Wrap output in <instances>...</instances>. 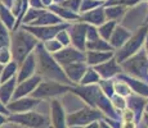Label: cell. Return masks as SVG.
<instances>
[{"label": "cell", "mask_w": 148, "mask_h": 128, "mask_svg": "<svg viewBox=\"0 0 148 128\" xmlns=\"http://www.w3.org/2000/svg\"><path fill=\"white\" fill-rule=\"evenodd\" d=\"M7 122H8V116L0 113V126H3V124L7 123Z\"/></svg>", "instance_id": "cell-51"}, {"label": "cell", "mask_w": 148, "mask_h": 128, "mask_svg": "<svg viewBox=\"0 0 148 128\" xmlns=\"http://www.w3.org/2000/svg\"><path fill=\"white\" fill-rule=\"evenodd\" d=\"M117 77L129 85V87L132 89L133 93H136V95L142 96V98L148 99V82H144V81L138 79V78H134V77H130V76L125 74V73H120Z\"/></svg>", "instance_id": "cell-18"}, {"label": "cell", "mask_w": 148, "mask_h": 128, "mask_svg": "<svg viewBox=\"0 0 148 128\" xmlns=\"http://www.w3.org/2000/svg\"><path fill=\"white\" fill-rule=\"evenodd\" d=\"M120 119L122 122H135V114L133 113V110L126 108L120 113Z\"/></svg>", "instance_id": "cell-42"}, {"label": "cell", "mask_w": 148, "mask_h": 128, "mask_svg": "<svg viewBox=\"0 0 148 128\" xmlns=\"http://www.w3.org/2000/svg\"><path fill=\"white\" fill-rule=\"evenodd\" d=\"M140 1H147L148 3V0H140Z\"/></svg>", "instance_id": "cell-59"}, {"label": "cell", "mask_w": 148, "mask_h": 128, "mask_svg": "<svg viewBox=\"0 0 148 128\" xmlns=\"http://www.w3.org/2000/svg\"><path fill=\"white\" fill-rule=\"evenodd\" d=\"M42 45H44V47H45V50L48 51V53H50V54H54V53H57V51H59L62 49V45H61V42L58 41L56 37L54 39H50V40H47V41H44L42 42Z\"/></svg>", "instance_id": "cell-37"}, {"label": "cell", "mask_w": 148, "mask_h": 128, "mask_svg": "<svg viewBox=\"0 0 148 128\" xmlns=\"http://www.w3.org/2000/svg\"><path fill=\"white\" fill-rule=\"evenodd\" d=\"M56 39L61 42V45L63 47L64 46H70V45H71V39H70V35H68L67 28H66V30L59 31V32L56 35Z\"/></svg>", "instance_id": "cell-39"}, {"label": "cell", "mask_w": 148, "mask_h": 128, "mask_svg": "<svg viewBox=\"0 0 148 128\" xmlns=\"http://www.w3.org/2000/svg\"><path fill=\"white\" fill-rule=\"evenodd\" d=\"M120 128H136V123L135 122H122L121 121Z\"/></svg>", "instance_id": "cell-45"}, {"label": "cell", "mask_w": 148, "mask_h": 128, "mask_svg": "<svg viewBox=\"0 0 148 128\" xmlns=\"http://www.w3.org/2000/svg\"><path fill=\"white\" fill-rule=\"evenodd\" d=\"M99 128H112V127H111L106 121H103V119H99Z\"/></svg>", "instance_id": "cell-49"}, {"label": "cell", "mask_w": 148, "mask_h": 128, "mask_svg": "<svg viewBox=\"0 0 148 128\" xmlns=\"http://www.w3.org/2000/svg\"><path fill=\"white\" fill-rule=\"evenodd\" d=\"M8 121L13 123H18L26 128H47L48 127V119L45 115L35 110H30L26 113H17V114H10L8 116Z\"/></svg>", "instance_id": "cell-7"}, {"label": "cell", "mask_w": 148, "mask_h": 128, "mask_svg": "<svg viewBox=\"0 0 148 128\" xmlns=\"http://www.w3.org/2000/svg\"><path fill=\"white\" fill-rule=\"evenodd\" d=\"M148 100L146 98L136 95V93H130L126 98V108L133 110L135 114V122L142 118V114L144 113V108H146Z\"/></svg>", "instance_id": "cell-20"}, {"label": "cell", "mask_w": 148, "mask_h": 128, "mask_svg": "<svg viewBox=\"0 0 148 128\" xmlns=\"http://www.w3.org/2000/svg\"><path fill=\"white\" fill-rule=\"evenodd\" d=\"M88 69V64L85 62H75V63L67 64L63 67L64 74L67 76L68 81L75 86V85H79L80 79L84 76L85 70Z\"/></svg>", "instance_id": "cell-16"}, {"label": "cell", "mask_w": 148, "mask_h": 128, "mask_svg": "<svg viewBox=\"0 0 148 128\" xmlns=\"http://www.w3.org/2000/svg\"><path fill=\"white\" fill-rule=\"evenodd\" d=\"M12 60V54L9 47H1L0 49V64L4 65Z\"/></svg>", "instance_id": "cell-41"}, {"label": "cell", "mask_w": 148, "mask_h": 128, "mask_svg": "<svg viewBox=\"0 0 148 128\" xmlns=\"http://www.w3.org/2000/svg\"><path fill=\"white\" fill-rule=\"evenodd\" d=\"M36 74V56L35 53H31L26 56L23 62L21 64H18V72H17V83L22 82L25 79L30 78V77Z\"/></svg>", "instance_id": "cell-15"}, {"label": "cell", "mask_w": 148, "mask_h": 128, "mask_svg": "<svg viewBox=\"0 0 148 128\" xmlns=\"http://www.w3.org/2000/svg\"><path fill=\"white\" fill-rule=\"evenodd\" d=\"M13 1H14V0H0V3H1V4H4V5H7L8 8L12 7Z\"/></svg>", "instance_id": "cell-52"}, {"label": "cell", "mask_w": 148, "mask_h": 128, "mask_svg": "<svg viewBox=\"0 0 148 128\" xmlns=\"http://www.w3.org/2000/svg\"><path fill=\"white\" fill-rule=\"evenodd\" d=\"M61 5L63 8H66V9L71 10V12L79 14L80 5H81V0H63V1L61 3Z\"/></svg>", "instance_id": "cell-38"}, {"label": "cell", "mask_w": 148, "mask_h": 128, "mask_svg": "<svg viewBox=\"0 0 148 128\" xmlns=\"http://www.w3.org/2000/svg\"><path fill=\"white\" fill-rule=\"evenodd\" d=\"M16 86H17L16 77H13V78L0 83V101L4 105L10 102V100L13 99V93H14V90H16Z\"/></svg>", "instance_id": "cell-23"}, {"label": "cell", "mask_w": 148, "mask_h": 128, "mask_svg": "<svg viewBox=\"0 0 148 128\" xmlns=\"http://www.w3.org/2000/svg\"><path fill=\"white\" fill-rule=\"evenodd\" d=\"M57 63L61 65L62 68L67 64L75 63V62H85V51H81L73 46H64L59 51L52 54Z\"/></svg>", "instance_id": "cell-9"}, {"label": "cell", "mask_w": 148, "mask_h": 128, "mask_svg": "<svg viewBox=\"0 0 148 128\" xmlns=\"http://www.w3.org/2000/svg\"><path fill=\"white\" fill-rule=\"evenodd\" d=\"M48 10H50V12H53L54 14H57L62 21L67 22V23H71V22L75 23V22L80 21V14L71 12V10L63 8L61 4H56V3H54V4H52L49 8H48Z\"/></svg>", "instance_id": "cell-22"}, {"label": "cell", "mask_w": 148, "mask_h": 128, "mask_svg": "<svg viewBox=\"0 0 148 128\" xmlns=\"http://www.w3.org/2000/svg\"><path fill=\"white\" fill-rule=\"evenodd\" d=\"M17 72H18V63H17V62L10 60L9 63L4 64L3 65L1 76H0V83L8 81V79H10V78H13V77H16Z\"/></svg>", "instance_id": "cell-28"}, {"label": "cell", "mask_w": 148, "mask_h": 128, "mask_svg": "<svg viewBox=\"0 0 148 128\" xmlns=\"http://www.w3.org/2000/svg\"><path fill=\"white\" fill-rule=\"evenodd\" d=\"M120 64L125 74L148 82V58L143 49H140L138 53H135Z\"/></svg>", "instance_id": "cell-3"}, {"label": "cell", "mask_w": 148, "mask_h": 128, "mask_svg": "<svg viewBox=\"0 0 148 128\" xmlns=\"http://www.w3.org/2000/svg\"><path fill=\"white\" fill-rule=\"evenodd\" d=\"M132 33L133 32L129 30V28L124 27V26H121V24L116 26L115 30H113V32H112V35H111L110 40H108V42H110V45L112 46L113 51L120 49L122 45L127 41V39L132 36Z\"/></svg>", "instance_id": "cell-17"}, {"label": "cell", "mask_w": 148, "mask_h": 128, "mask_svg": "<svg viewBox=\"0 0 148 128\" xmlns=\"http://www.w3.org/2000/svg\"><path fill=\"white\" fill-rule=\"evenodd\" d=\"M34 53H35L36 56V74H39L41 78L44 77L45 79H52V81H57L61 82V83L73 86L68 81L67 76L64 74L63 68L57 63V60L54 59L52 54L45 50L42 42H39L36 45Z\"/></svg>", "instance_id": "cell-1"}, {"label": "cell", "mask_w": 148, "mask_h": 128, "mask_svg": "<svg viewBox=\"0 0 148 128\" xmlns=\"http://www.w3.org/2000/svg\"><path fill=\"white\" fill-rule=\"evenodd\" d=\"M23 30L28 31L31 35H34L40 42H44L47 40L54 39L56 35L62 30H66L70 27V23H61L56 26H19Z\"/></svg>", "instance_id": "cell-8"}, {"label": "cell", "mask_w": 148, "mask_h": 128, "mask_svg": "<svg viewBox=\"0 0 148 128\" xmlns=\"http://www.w3.org/2000/svg\"><path fill=\"white\" fill-rule=\"evenodd\" d=\"M0 113H1V114H4V115H7V116L10 115L9 110L7 109V105H4L1 101H0Z\"/></svg>", "instance_id": "cell-46"}, {"label": "cell", "mask_w": 148, "mask_h": 128, "mask_svg": "<svg viewBox=\"0 0 148 128\" xmlns=\"http://www.w3.org/2000/svg\"><path fill=\"white\" fill-rule=\"evenodd\" d=\"M41 100L35 99L32 96H25V98L14 99L7 104V109L9 110L10 114H17V113H26L30 110H34Z\"/></svg>", "instance_id": "cell-11"}, {"label": "cell", "mask_w": 148, "mask_h": 128, "mask_svg": "<svg viewBox=\"0 0 148 128\" xmlns=\"http://www.w3.org/2000/svg\"><path fill=\"white\" fill-rule=\"evenodd\" d=\"M53 1H54V3H56V4H61V3H62V1H63V0H53Z\"/></svg>", "instance_id": "cell-56"}, {"label": "cell", "mask_w": 148, "mask_h": 128, "mask_svg": "<svg viewBox=\"0 0 148 128\" xmlns=\"http://www.w3.org/2000/svg\"><path fill=\"white\" fill-rule=\"evenodd\" d=\"M93 68L95 69V72L98 73L102 79H113L115 77H117L120 74V73H124L122 72L121 64L116 60L115 56L111 58L110 60L95 65V67H93Z\"/></svg>", "instance_id": "cell-13"}, {"label": "cell", "mask_w": 148, "mask_h": 128, "mask_svg": "<svg viewBox=\"0 0 148 128\" xmlns=\"http://www.w3.org/2000/svg\"><path fill=\"white\" fill-rule=\"evenodd\" d=\"M113 51L112 46L110 45V42L106 41L103 39H97L94 41H89L85 45V51Z\"/></svg>", "instance_id": "cell-27"}, {"label": "cell", "mask_w": 148, "mask_h": 128, "mask_svg": "<svg viewBox=\"0 0 148 128\" xmlns=\"http://www.w3.org/2000/svg\"><path fill=\"white\" fill-rule=\"evenodd\" d=\"M99 1H103V3H104V0H99Z\"/></svg>", "instance_id": "cell-60"}, {"label": "cell", "mask_w": 148, "mask_h": 128, "mask_svg": "<svg viewBox=\"0 0 148 128\" xmlns=\"http://www.w3.org/2000/svg\"><path fill=\"white\" fill-rule=\"evenodd\" d=\"M144 113L148 115V102H147V105H146V108H144Z\"/></svg>", "instance_id": "cell-55"}, {"label": "cell", "mask_w": 148, "mask_h": 128, "mask_svg": "<svg viewBox=\"0 0 148 128\" xmlns=\"http://www.w3.org/2000/svg\"><path fill=\"white\" fill-rule=\"evenodd\" d=\"M10 45V31L0 22V49L9 47Z\"/></svg>", "instance_id": "cell-35"}, {"label": "cell", "mask_w": 148, "mask_h": 128, "mask_svg": "<svg viewBox=\"0 0 148 128\" xmlns=\"http://www.w3.org/2000/svg\"><path fill=\"white\" fill-rule=\"evenodd\" d=\"M66 112L58 99L50 100V126L52 128H68Z\"/></svg>", "instance_id": "cell-12"}, {"label": "cell", "mask_w": 148, "mask_h": 128, "mask_svg": "<svg viewBox=\"0 0 148 128\" xmlns=\"http://www.w3.org/2000/svg\"><path fill=\"white\" fill-rule=\"evenodd\" d=\"M148 33V27L146 24L138 27V30L134 31L132 33L127 41L124 45L115 51V59L119 63H122L124 60H126L127 58H130L132 55H134L135 53H138L139 50L143 47L144 40Z\"/></svg>", "instance_id": "cell-4"}, {"label": "cell", "mask_w": 148, "mask_h": 128, "mask_svg": "<svg viewBox=\"0 0 148 128\" xmlns=\"http://www.w3.org/2000/svg\"><path fill=\"white\" fill-rule=\"evenodd\" d=\"M41 4H42V7H44L45 9H48L50 5L54 4V1L53 0H41Z\"/></svg>", "instance_id": "cell-48"}, {"label": "cell", "mask_w": 148, "mask_h": 128, "mask_svg": "<svg viewBox=\"0 0 148 128\" xmlns=\"http://www.w3.org/2000/svg\"><path fill=\"white\" fill-rule=\"evenodd\" d=\"M61 23H67V22H63L57 14H54L53 12L47 9L36 21H34L32 23L28 26H56Z\"/></svg>", "instance_id": "cell-25"}, {"label": "cell", "mask_w": 148, "mask_h": 128, "mask_svg": "<svg viewBox=\"0 0 148 128\" xmlns=\"http://www.w3.org/2000/svg\"><path fill=\"white\" fill-rule=\"evenodd\" d=\"M0 128H26V127L21 126V124H18V123H13V122L8 121L7 123H4L3 126H0Z\"/></svg>", "instance_id": "cell-44"}, {"label": "cell", "mask_w": 148, "mask_h": 128, "mask_svg": "<svg viewBox=\"0 0 148 128\" xmlns=\"http://www.w3.org/2000/svg\"><path fill=\"white\" fill-rule=\"evenodd\" d=\"M82 128H99V121H94V122H92V123L86 124V126H84Z\"/></svg>", "instance_id": "cell-47"}, {"label": "cell", "mask_w": 148, "mask_h": 128, "mask_svg": "<svg viewBox=\"0 0 148 128\" xmlns=\"http://www.w3.org/2000/svg\"><path fill=\"white\" fill-rule=\"evenodd\" d=\"M103 118V114L99 112L98 109L90 106H84L81 109L76 110L73 113L67 114V126L72 127V126H77V127H84L86 124L92 123L94 121H99V119Z\"/></svg>", "instance_id": "cell-6"}, {"label": "cell", "mask_w": 148, "mask_h": 128, "mask_svg": "<svg viewBox=\"0 0 148 128\" xmlns=\"http://www.w3.org/2000/svg\"><path fill=\"white\" fill-rule=\"evenodd\" d=\"M28 7L35 9H45L41 4V0H28Z\"/></svg>", "instance_id": "cell-43"}, {"label": "cell", "mask_w": 148, "mask_h": 128, "mask_svg": "<svg viewBox=\"0 0 148 128\" xmlns=\"http://www.w3.org/2000/svg\"><path fill=\"white\" fill-rule=\"evenodd\" d=\"M116 26H117V23H116V22H113V21H106L104 23H102L101 26H98L99 37L106 40V41H108Z\"/></svg>", "instance_id": "cell-31"}, {"label": "cell", "mask_w": 148, "mask_h": 128, "mask_svg": "<svg viewBox=\"0 0 148 128\" xmlns=\"http://www.w3.org/2000/svg\"><path fill=\"white\" fill-rule=\"evenodd\" d=\"M98 86L101 91L107 96L108 99H111L115 95V91H113V79H99L98 81Z\"/></svg>", "instance_id": "cell-33"}, {"label": "cell", "mask_w": 148, "mask_h": 128, "mask_svg": "<svg viewBox=\"0 0 148 128\" xmlns=\"http://www.w3.org/2000/svg\"><path fill=\"white\" fill-rule=\"evenodd\" d=\"M39 40L34 35H31L28 31L23 30L22 27L17 28L10 32V54L12 60L21 64L26 59L28 54H31L35 50L36 45L39 44Z\"/></svg>", "instance_id": "cell-2"}, {"label": "cell", "mask_w": 148, "mask_h": 128, "mask_svg": "<svg viewBox=\"0 0 148 128\" xmlns=\"http://www.w3.org/2000/svg\"><path fill=\"white\" fill-rule=\"evenodd\" d=\"M110 100H111V104H112L113 109H115L119 114H120L124 109H126V98H122V96H119L115 93Z\"/></svg>", "instance_id": "cell-36"}, {"label": "cell", "mask_w": 148, "mask_h": 128, "mask_svg": "<svg viewBox=\"0 0 148 128\" xmlns=\"http://www.w3.org/2000/svg\"><path fill=\"white\" fill-rule=\"evenodd\" d=\"M101 79L99 74L95 72V69L93 67H89L88 65V69L85 70L84 76L82 78L80 79L79 85H82V86H88V85H94V83H98V81Z\"/></svg>", "instance_id": "cell-30"}, {"label": "cell", "mask_w": 148, "mask_h": 128, "mask_svg": "<svg viewBox=\"0 0 148 128\" xmlns=\"http://www.w3.org/2000/svg\"><path fill=\"white\" fill-rule=\"evenodd\" d=\"M144 23H146V26H147V23H148V7H147V13H146V17H144Z\"/></svg>", "instance_id": "cell-54"}, {"label": "cell", "mask_w": 148, "mask_h": 128, "mask_svg": "<svg viewBox=\"0 0 148 128\" xmlns=\"http://www.w3.org/2000/svg\"><path fill=\"white\" fill-rule=\"evenodd\" d=\"M86 28L88 24L84 22H75L70 24L67 28L68 35L71 39V46L76 49L85 51V45H86Z\"/></svg>", "instance_id": "cell-10"}, {"label": "cell", "mask_w": 148, "mask_h": 128, "mask_svg": "<svg viewBox=\"0 0 148 128\" xmlns=\"http://www.w3.org/2000/svg\"><path fill=\"white\" fill-rule=\"evenodd\" d=\"M99 39V33H98V27L93 24H88L86 28V42L89 41H94V40Z\"/></svg>", "instance_id": "cell-40"}, {"label": "cell", "mask_w": 148, "mask_h": 128, "mask_svg": "<svg viewBox=\"0 0 148 128\" xmlns=\"http://www.w3.org/2000/svg\"><path fill=\"white\" fill-rule=\"evenodd\" d=\"M45 10H47V9H35V8H30V7H28L26 14L23 16V18H22V21H21V26L31 24L34 21H36V19H38L39 17H40L41 14L45 12Z\"/></svg>", "instance_id": "cell-32"}, {"label": "cell", "mask_w": 148, "mask_h": 128, "mask_svg": "<svg viewBox=\"0 0 148 128\" xmlns=\"http://www.w3.org/2000/svg\"><path fill=\"white\" fill-rule=\"evenodd\" d=\"M127 13V8L124 5H111V7H104V14H106L107 21H113L119 24L124 19V17Z\"/></svg>", "instance_id": "cell-24"}, {"label": "cell", "mask_w": 148, "mask_h": 128, "mask_svg": "<svg viewBox=\"0 0 148 128\" xmlns=\"http://www.w3.org/2000/svg\"><path fill=\"white\" fill-rule=\"evenodd\" d=\"M1 70H3V65L0 64V76H1Z\"/></svg>", "instance_id": "cell-57"}, {"label": "cell", "mask_w": 148, "mask_h": 128, "mask_svg": "<svg viewBox=\"0 0 148 128\" xmlns=\"http://www.w3.org/2000/svg\"><path fill=\"white\" fill-rule=\"evenodd\" d=\"M115 56V51H85V63L89 67H95Z\"/></svg>", "instance_id": "cell-21"}, {"label": "cell", "mask_w": 148, "mask_h": 128, "mask_svg": "<svg viewBox=\"0 0 148 128\" xmlns=\"http://www.w3.org/2000/svg\"><path fill=\"white\" fill-rule=\"evenodd\" d=\"M106 19V14H104V7H98L95 9H92L89 12H85L80 14V21L79 22H84L86 24H93V26H101L102 23H104Z\"/></svg>", "instance_id": "cell-19"}, {"label": "cell", "mask_w": 148, "mask_h": 128, "mask_svg": "<svg viewBox=\"0 0 148 128\" xmlns=\"http://www.w3.org/2000/svg\"><path fill=\"white\" fill-rule=\"evenodd\" d=\"M143 119H144V123H146V127L148 128V115L146 114V113L143 114Z\"/></svg>", "instance_id": "cell-53"}, {"label": "cell", "mask_w": 148, "mask_h": 128, "mask_svg": "<svg viewBox=\"0 0 148 128\" xmlns=\"http://www.w3.org/2000/svg\"><path fill=\"white\" fill-rule=\"evenodd\" d=\"M68 128H82V127H77V126H72V127H68Z\"/></svg>", "instance_id": "cell-58"}, {"label": "cell", "mask_w": 148, "mask_h": 128, "mask_svg": "<svg viewBox=\"0 0 148 128\" xmlns=\"http://www.w3.org/2000/svg\"><path fill=\"white\" fill-rule=\"evenodd\" d=\"M0 22L12 32L14 26H16V17L12 13L10 8H8L7 5L0 3Z\"/></svg>", "instance_id": "cell-26"}, {"label": "cell", "mask_w": 148, "mask_h": 128, "mask_svg": "<svg viewBox=\"0 0 148 128\" xmlns=\"http://www.w3.org/2000/svg\"><path fill=\"white\" fill-rule=\"evenodd\" d=\"M102 5H103V1H99V0H81V5H80L79 14L89 12V10L95 9V8L102 7Z\"/></svg>", "instance_id": "cell-34"}, {"label": "cell", "mask_w": 148, "mask_h": 128, "mask_svg": "<svg viewBox=\"0 0 148 128\" xmlns=\"http://www.w3.org/2000/svg\"><path fill=\"white\" fill-rule=\"evenodd\" d=\"M113 91H115L116 95L122 96V98H127L130 93H133L129 85L125 81H122L121 78H119V77H116V78L113 79Z\"/></svg>", "instance_id": "cell-29"}, {"label": "cell", "mask_w": 148, "mask_h": 128, "mask_svg": "<svg viewBox=\"0 0 148 128\" xmlns=\"http://www.w3.org/2000/svg\"><path fill=\"white\" fill-rule=\"evenodd\" d=\"M72 86L66 83H61V82L52 81V79H44L38 85V87L35 89L31 96L39 100L42 99H56L61 95H64L67 92H71Z\"/></svg>", "instance_id": "cell-5"}, {"label": "cell", "mask_w": 148, "mask_h": 128, "mask_svg": "<svg viewBox=\"0 0 148 128\" xmlns=\"http://www.w3.org/2000/svg\"><path fill=\"white\" fill-rule=\"evenodd\" d=\"M143 47H144V53H146V55H147V58H148V33H147V36H146V40H144V44H143Z\"/></svg>", "instance_id": "cell-50"}, {"label": "cell", "mask_w": 148, "mask_h": 128, "mask_svg": "<svg viewBox=\"0 0 148 128\" xmlns=\"http://www.w3.org/2000/svg\"><path fill=\"white\" fill-rule=\"evenodd\" d=\"M147 27H148V23H147Z\"/></svg>", "instance_id": "cell-61"}, {"label": "cell", "mask_w": 148, "mask_h": 128, "mask_svg": "<svg viewBox=\"0 0 148 128\" xmlns=\"http://www.w3.org/2000/svg\"><path fill=\"white\" fill-rule=\"evenodd\" d=\"M41 77L39 74H35L30 78L25 79L22 82H18L16 86V90H14L13 93V99H19V98H25V96H30L31 93L35 91V89L38 87V85L41 82Z\"/></svg>", "instance_id": "cell-14"}]
</instances>
